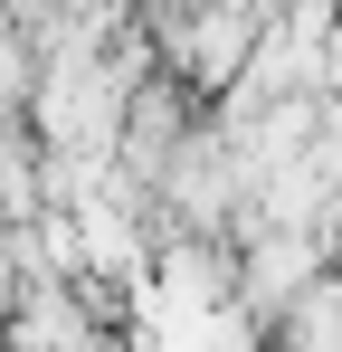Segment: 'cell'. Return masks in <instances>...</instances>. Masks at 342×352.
I'll return each mask as SVG.
<instances>
[{"instance_id":"cell-1","label":"cell","mask_w":342,"mask_h":352,"mask_svg":"<svg viewBox=\"0 0 342 352\" xmlns=\"http://www.w3.org/2000/svg\"><path fill=\"white\" fill-rule=\"evenodd\" d=\"M0 352H114L105 343V305H95L86 286H29Z\"/></svg>"},{"instance_id":"cell-2","label":"cell","mask_w":342,"mask_h":352,"mask_svg":"<svg viewBox=\"0 0 342 352\" xmlns=\"http://www.w3.org/2000/svg\"><path fill=\"white\" fill-rule=\"evenodd\" d=\"M57 10H67V19H95V29H114V10H124V0H57Z\"/></svg>"}]
</instances>
